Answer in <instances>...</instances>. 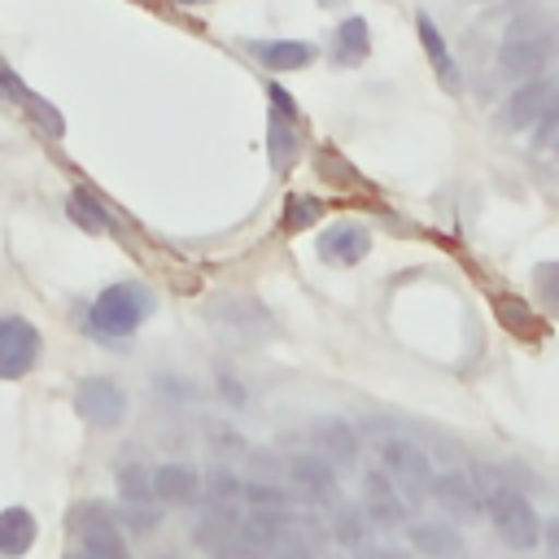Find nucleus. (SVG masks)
Segmentation results:
<instances>
[{
	"label": "nucleus",
	"mask_w": 559,
	"mask_h": 559,
	"mask_svg": "<svg viewBox=\"0 0 559 559\" xmlns=\"http://www.w3.org/2000/svg\"><path fill=\"white\" fill-rule=\"evenodd\" d=\"M472 480H476V489H480V498H485V515L493 520L498 537H502L511 550H533V546L542 542V520H537L533 502H528L520 489H511V485H507L498 472H489V467H472Z\"/></svg>",
	"instance_id": "obj_1"
},
{
	"label": "nucleus",
	"mask_w": 559,
	"mask_h": 559,
	"mask_svg": "<svg viewBox=\"0 0 559 559\" xmlns=\"http://www.w3.org/2000/svg\"><path fill=\"white\" fill-rule=\"evenodd\" d=\"M555 48H559L555 22L542 17V13H524V17H515V22L507 26V35H502L498 70H502L507 79H520V83L542 79V70L550 66Z\"/></svg>",
	"instance_id": "obj_2"
},
{
	"label": "nucleus",
	"mask_w": 559,
	"mask_h": 559,
	"mask_svg": "<svg viewBox=\"0 0 559 559\" xmlns=\"http://www.w3.org/2000/svg\"><path fill=\"white\" fill-rule=\"evenodd\" d=\"M376 454H380V472L393 480V489L406 498V507L428 498L437 472H432V463H428L419 441H411L402 432H380L376 437Z\"/></svg>",
	"instance_id": "obj_3"
},
{
	"label": "nucleus",
	"mask_w": 559,
	"mask_h": 559,
	"mask_svg": "<svg viewBox=\"0 0 559 559\" xmlns=\"http://www.w3.org/2000/svg\"><path fill=\"white\" fill-rule=\"evenodd\" d=\"M148 310H153V293L144 284L122 280V284L100 288V297L87 310V323L96 336H131L148 319Z\"/></svg>",
	"instance_id": "obj_4"
},
{
	"label": "nucleus",
	"mask_w": 559,
	"mask_h": 559,
	"mask_svg": "<svg viewBox=\"0 0 559 559\" xmlns=\"http://www.w3.org/2000/svg\"><path fill=\"white\" fill-rule=\"evenodd\" d=\"M66 524L79 537V550L87 559H131L127 537H122V528H118V520L105 502H74Z\"/></svg>",
	"instance_id": "obj_5"
},
{
	"label": "nucleus",
	"mask_w": 559,
	"mask_h": 559,
	"mask_svg": "<svg viewBox=\"0 0 559 559\" xmlns=\"http://www.w3.org/2000/svg\"><path fill=\"white\" fill-rule=\"evenodd\" d=\"M44 354V336L22 314H0V380H22Z\"/></svg>",
	"instance_id": "obj_6"
},
{
	"label": "nucleus",
	"mask_w": 559,
	"mask_h": 559,
	"mask_svg": "<svg viewBox=\"0 0 559 559\" xmlns=\"http://www.w3.org/2000/svg\"><path fill=\"white\" fill-rule=\"evenodd\" d=\"M74 411L79 419H87L92 428H118L127 419V389L118 380L105 376H87L74 389Z\"/></svg>",
	"instance_id": "obj_7"
},
{
	"label": "nucleus",
	"mask_w": 559,
	"mask_h": 559,
	"mask_svg": "<svg viewBox=\"0 0 559 559\" xmlns=\"http://www.w3.org/2000/svg\"><path fill=\"white\" fill-rule=\"evenodd\" d=\"M293 515H288V507H249L245 515H240V542L249 546V550H258L262 559L271 555V550H280L288 537H293Z\"/></svg>",
	"instance_id": "obj_8"
},
{
	"label": "nucleus",
	"mask_w": 559,
	"mask_h": 559,
	"mask_svg": "<svg viewBox=\"0 0 559 559\" xmlns=\"http://www.w3.org/2000/svg\"><path fill=\"white\" fill-rule=\"evenodd\" d=\"M428 498H437V507L450 520H463V524H472V520L485 515V498H480L472 472H441V476H432Z\"/></svg>",
	"instance_id": "obj_9"
},
{
	"label": "nucleus",
	"mask_w": 559,
	"mask_h": 559,
	"mask_svg": "<svg viewBox=\"0 0 559 559\" xmlns=\"http://www.w3.org/2000/svg\"><path fill=\"white\" fill-rule=\"evenodd\" d=\"M550 109H559V83L542 74V79H528L511 92V100L502 109V122L507 127H537Z\"/></svg>",
	"instance_id": "obj_10"
},
{
	"label": "nucleus",
	"mask_w": 559,
	"mask_h": 559,
	"mask_svg": "<svg viewBox=\"0 0 559 559\" xmlns=\"http://www.w3.org/2000/svg\"><path fill=\"white\" fill-rule=\"evenodd\" d=\"M362 515H367V524H376V528H397V524H406V498L393 489V480H389L380 467L362 476Z\"/></svg>",
	"instance_id": "obj_11"
},
{
	"label": "nucleus",
	"mask_w": 559,
	"mask_h": 559,
	"mask_svg": "<svg viewBox=\"0 0 559 559\" xmlns=\"http://www.w3.org/2000/svg\"><path fill=\"white\" fill-rule=\"evenodd\" d=\"M288 480L310 502H336V467L319 454H293L288 459Z\"/></svg>",
	"instance_id": "obj_12"
},
{
	"label": "nucleus",
	"mask_w": 559,
	"mask_h": 559,
	"mask_svg": "<svg viewBox=\"0 0 559 559\" xmlns=\"http://www.w3.org/2000/svg\"><path fill=\"white\" fill-rule=\"evenodd\" d=\"M367 253H371V231L362 223H332L319 236V258L332 262V266H354Z\"/></svg>",
	"instance_id": "obj_13"
},
{
	"label": "nucleus",
	"mask_w": 559,
	"mask_h": 559,
	"mask_svg": "<svg viewBox=\"0 0 559 559\" xmlns=\"http://www.w3.org/2000/svg\"><path fill=\"white\" fill-rule=\"evenodd\" d=\"M157 507H192L201 498V472L192 463H162L153 467Z\"/></svg>",
	"instance_id": "obj_14"
},
{
	"label": "nucleus",
	"mask_w": 559,
	"mask_h": 559,
	"mask_svg": "<svg viewBox=\"0 0 559 559\" xmlns=\"http://www.w3.org/2000/svg\"><path fill=\"white\" fill-rule=\"evenodd\" d=\"M236 533H240V502H210L192 524V542L201 550H223Z\"/></svg>",
	"instance_id": "obj_15"
},
{
	"label": "nucleus",
	"mask_w": 559,
	"mask_h": 559,
	"mask_svg": "<svg viewBox=\"0 0 559 559\" xmlns=\"http://www.w3.org/2000/svg\"><path fill=\"white\" fill-rule=\"evenodd\" d=\"M310 437H314V454L328 459L332 467H349L358 459V432L345 419H319Z\"/></svg>",
	"instance_id": "obj_16"
},
{
	"label": "nucleus",
	"mask_w": 559,
	"mask_h": 559,
	"mask_svg": "<svg viewBox=\"0 0 559 559\" xmlns=\"http://www.w3.org/2000/svg\"><path fill=\"white\" fill-rule=\"evenodd\" d=\"M411 546L424 559H463V533L445 520H415L411 524Z\"/></svg>",
	"instance_id": "obj_17"
},
{
	"label": "nucleus",
	"mask_w": 559,
	"mask_h": 559,
	"mask_svg": "<svg viewBox=\"0 0 559 559\" xmlns=\"http://www.w3.org/2000/svg\"><path fill=\"white\" fill-rule=\"evenodd\" d=\"M35 546V515L26 507L0 511V559H22Z\"/></svg>",
	"instance_id": "obj_18"
},
{
	"label": "nucleus",
	"mask_w": 559,
	"mask_h": 559,
	"mask_svg": "<svg viewBox=\"0 0 559 559\" xmlns=\"http://www.w3.org/2000/svg\"><path fill=\"white\" fill-rule=\"evenodd\" d=\"M415 31H419V44H424V52H428V61H432L437 79H441L450 92H459V70H454V57H450V48H445V39H441L437 22H432L428 13H419V17H415Z\"/></svg>",
	"instance_id": "obj_19"
},
{
	"label": "nucleus",
	"mask_w": 559,
	"mask_h": 559,
	"mask_svg": "<svg viewBox=\"0 0 559 559\" xmlns=\"http://www.w3.org/2000/svg\"><path fill=\"white\" fill-rule=\"evenodd\" d=\"M253 57L266 70H301L314 61V48L301 39H262V44H253Z\"/></svg>",
	"instance_id": "obj_20"
},
{
	"label": "nucleus",
	"mask_w": 559,
	"mask_h": 559,
	"mask_svg": "<svg viewBox=\"0 0 559 559\" xmlns=\"http://www.w3.org/2000/svg\"><path fill=\"white\" fill-rule=\"evenodd\" d=\"M114 485H118V502L122 507H157L153 472L144 463H122L118 476H114Z\"/></svg>",
	"instance_id": "obj_21"
},
{
	"label": "nucleus",
	"mask_w": 559,
	"mask_h": 559,
	"mask_svg": "<svg viewBox=\"0 0 559 559\" xmlns=\"http://www.w3.org/2000/svg\"><path fill=\"white\" fill-rule=\"evenodd\" d=\"M332 537L341 542V546H362L367 542V515H362V507H349V502H336L332 507Z\"/></svg>",
	"instance_id": "obj_22"
},
{
	"label": "nucleus",
	"mask_w": 559,
	"mask_h": 559,
	"mask_svg": "<svg viewBox=\"0 0 559 559\" xmlns=\"http://www.w3.org/2000/svg\"><path fill=\"white\" fill-rule=\"evenodd\" d=\"M367 48H371L367 22H362V17H345V22L336 26V61H362Z\"/></svg>",
	"instance_id": "obj_23"
},
{
	"label": "nucleus",
	"mask_w": 559,
	"mask_h": 559,
	"mask_svg": "<svg viewBox=\"0 0 559 559\" xmlns=\"http://www.w3.org/2000/svg\"><path fill=\"white\" fill-rule=\"evenodd\" d=\"M240 476L231 472V467H210L205 476H201V493L210 498V502H240Z\"/></svg>",
	"instance_id": "obj_24"
},
{
	"label": "nucleus",
	"mask_w": 559,
	"mask_h": 559,
	"mask_svg": "<svg viewBox=\"0 0 559 559\" xmlns=\"http://www.w3.org/2000/svg\"><path fill=\"white\" fill-rule=\"evenodd\" d=\"M240 498L249 507H288L293 502V489H280V480H245L240 485Z\"/></svg>",
	"instance_id": "obj_25"
},
{
	"label": "nucleus",
	"mask_w": 559,
	"mask_h": 559,
	"mask_svg": "<svg viewBox=\"0 0 559 559\" xmlns=\"http://www.w3.org/2000/svg\"><path fill=\"white\" fill-rule=\"evenodd\" d=\"M114 520H118V528H131V533H153V528L162 524V507H122V502H118Z\"/></svg>",
	"instance_id": "obj_26"
},
{
	"label": "nucleus",
	"mask_w": 559,
	"mask_h": 559,
	"mask_svg": "<svg viewBox=\"0 0 559 559\" xmlns=\"http://www.w3.org/2000/svg\"><path fill=\"white\" fill-rule=\"evenodd\" d=\"M319 214H323V205H319V201H310V197H293V205H288V214H284V227H288V231H297V227L314 223Z\"/></svg>",
	"instance_id": "obj_27"
},
{
	"label": "nucleus",
	"mask_w": 559,
	"mask_h": 559,
	"mask_svg": "<svg viewBox=\"0 0 559 559\" xmlns=\"http://www.w3.org/2000/svg\"><path fill=\"white\" fill-rule=\"evenodd\" d=\"M550 148H559V109H550L533 127V153H550Z\"/></svg>",
	"instance_id": "obj_28"
},
{
	"label": "nucleus",
	"mask_w": 559,
	"mask_h": 559,
	"mask_svg": "<svg viewBox=\"0 0 559 559\" xmlns=\"http://www.w3.org/2000/svg\"><path fill=\"white\" fill-rule=\"evenodd\" d=\"M542 542H546V555H550V559H559V515L542 524Z\"/></svg>",
	"instance_id": "obj_29"
},
{
	"label": "nucleus",
	"mask_w": 559,
	"mask_h": 559,
	"mask_svg": "<svg viewBox=\"0 0 559 559\" xmlns=\"http://www.w3.org/2000/svg\"><path fill=\"white\" fill-rule=\"evenodd\" d=\"M266 559H310V555H306V546H280V550H271Z\"/></svg>",
	"instance_id": "obj_30"
},
{
	"label": "nucleus",
	"mask_w": 559,
	"mask_h": 559,
	"mask_svg": "<svg viewBox=\"0 0 559 559\" xmlns=\"http://www.w3.org/2000/svg\"><path fill=\"white\" fill-rule=\"evenodd\" d=\"M371 559H411V555H406L402 546H380V550H376Z\"/></svg>",
	"instance_id": "obj_31"
},
{
	"label": "nucleus",
	"mask_w": 559,
	"mask_h": 559,
	"mask_svg": "<svg viewBox=\"0 0 559 559\" xmlns=\"http://www.w3.org/2000/svg\"><path fill=\"white\" fill-rule=\"evenodd\" d=\"M66 559H87V555H83V550H70V555H66Z\"/></svg>",
	"instance_id": "obj_32"
},
{
	"label": "nucleus",
	"mask_w": 559,
	"mask_h": 559,
	"mask_svg": "<svg viewBox=\"0 0 559 559\" xmlns=\"http://www.w3.org/2000/svg\"><path fill=\"white\" fill-rule=\"evenodd\" d=\"M179 4H201V0H179Z\"/></svg>",
	"instance_id": "obj_33"
},
{
	"label": "nucleus",
	"mask_w": 559,
	"mask_h": 559,
	"mask_svg": "<svg viewBox=\"0 0 559 559\" xmlns=\"http://www.w3.org/2000/svg\"><path fill=\"white\" fill-rule=\"evenodd\" d=\"M157 559H175V555H157Z\"/></svg>",
	"instance_id": "obj_34"
},
{
	"label": "nucleus",
	"mask_w": 559,
	"mask_h": 559,
	"mask_svg": "<svg viewBox=\"0 0 559 559\" xmlns=\"http://www.w3.org/2000/svg\"><path fill=\"white\" fill-rule=\"evenodd\" d=\"M555 153H559V148H555Z\"/></svg>",
	"instance_id": "obj_35"
}]
</instances>
